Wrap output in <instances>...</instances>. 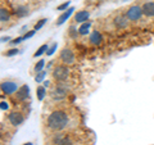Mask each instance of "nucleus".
Here are the masks:
<instances>
[{
  "label": "nucleus",
  "instance_id": "1",
  "mask_svg": "<svg viewBox=\"0 0 154 145\" xmlns=\"http://www.w3.org/2000/svg\"><path fill=\"white\" fill-rule=\"evenodd\" d=\"M68 116H67L66 112L63 110H54V112H51L49 114V117L46 119V126L49 130L51 131H60V130H63L67 127V125H68Z\"/></svg>",
  "mask_w": 154,
  "mask_h": 145
},
{
  "label": "nucleus",
  "instance_id": "2",
  "mask_svg": "<svg viewBox=\"0 0 154 145\" xmlns=\"http://www.w3.org/2000/svg\"><path fill=\"white\" fill-rule=\"evenodd\" d=\"M53 77L57 81H66L69 77V68L66 64H59L53 69Z\"/></svg>",
  "mask_w": 154,
  "mask_h": 145
},
{
  "label": "nucleus",
  "instance_id": "3",
  "mask_svg": "<svg viewBox=\"0 0 154 145\" xmlns=\"http://www.w3.org/2000/svg\"><path fill=\"white\" fill-rule=\"evenodd\" d=\"M143 8L139 7V5H131L127 12H126V17L130 19V21H137V19H140L141 16H143Z\"/></svg>",
  "mask_w": 154,
  "mask_h": 145
},
{
  "label": "nucleus",
  "instance_id": "4",
  "mask_svg": "<svg viewBox=\"0 0 154 145\" xmlns=\"http://www.w3.org/2000/svg\"><path fill=\"white\" fill-rule=\"evenodd\" d=\"M18 90V86L14 81H3L2 82V91L7 95L16 94Z\"/></svg>",
  "mask_w": 154,
  "mask_h": 145
},
{
  "label": "nucleus",
  "instance_id": "5",
  "mask_svg": "<svg viewBox=\"0 0 154 145\" xmlns=\"http://www.w3.org/2000/svg\"><path fill=\"white\" fill-rule=\"evenodd\" d=\"M59 58H60V60L63 62L64 64L75 63V54H73V51H72L71 49H68V48H64V49L60 51Z\"/></svg>",
  "mask_w": 154,
  "mask_h": 145
},
{
  "label": "nucleus",
  "instance_id": "6",
  "mask_svg": "<svg viewBox=\"0 0 154 145\" xmlns=\"http://www.w3.org/2000/svg\"><path fill=\"white\" fill-rule=\"evenodd\" d=\"M50 96L53 98V100H62L67 96V89L64 86H55L53 91L50 93Z\"/></svg>",
  "mask_w": 154,
  "mask_h": 145
},
{
  "label": "nucleus",
  "instance_id": "7",
  "mask_svg": "<svg viewBox=\"0 0 154 145\" xmlns=\"http://www.w3.org/2000/svg\"><path fill=\"white\" fill-rule=\"evenodd\" d=\"M23 116L22 113H19V112H12V113H9L8 116V121L11 122V125H13V126H21V125L23 123Z\"/></svg>",
  "mask_w": 154,
  "mask_h": 145
},
{
  "label": "nucleus",
  "instance_id": "8",
  "mask_svg": "<svg viewBox=\"0 0 154 145\" xmlns=\"http://www.w3.org/2000/svg\"><path fill=\"white\" fill-rule=\"evenodd\" d=\"M28 91H30L28 86H27V85H22L21 88L17 90V93H16V98H17V100H19V101L26 100V98L28 96Z\"/></svg>",
  "mask_w": 154,
  "mask_h": 145
},
{
  "label": "nucleus",
  "instance_id": "9",
  "mask_svg": "<svg viewBox=\"0 0 154 145\" xmlns=\"http://www.w3.org/2000/svg\"><path fill=\"white\" fill-rule=\"evenodd\" d=\"M73 11H75V8L73 7H71V8H68L66 12H63L60 14L59 17H58V19H57V25L58 26H60V25H63V23L68 19L71 16H72V13H73Z\"/></svg>",
  "mask_w": 154,
  "mask_h": 145
},
{
  "label": "nucleus",
  "instance_id": "10",
  "mask_svg": "<svg viewBox=\"0 0 154 145\" xmlns=\"http://www.w3.org/2000/svg\"><path fill=\"white\" fill-rule=\"evenodd\" d=\"M89 17H90V13L88 11H80L75 14V21L77 23H84V22L88 21Z\"/></svg>",
  "mask_w": 154,
  "mask_h": 145
},
{
  "label": "nucleus",
  "instance_id": "11",
  "mask_svg": "<svg viewBox=\"0 0 154 145\" xmlns=\"http://www.w3.org/2000/svg\"><path fill=\"white\" fill-rule=\"evenodd\" d=\"M141 8H143V13L145 14L146 17H154V3L153 2L145 3Z\"/></svg>",
  "mask_w": 154,
  "mask_h": 145
},
{
  "label": "nucleus",
  "instance_id": "12",
  "mask_svg": "<svg viewBox=\"0 0 154 145\" xmlns=\"http://www.w3.org/2000/svg\"><path fill=\"white\" fill-rule=\"evenodd\" d=\"M103 41V36L99 31H93L90 35V42L93 45H100Z\"/></svg>",
  "mask_w": 154,
  "mask_h": 145
},
{
  "label": "nucleus",
  "instance_id": "13",
  "mask_svg": "<svg viewBox=\"0 0 154 145\" xmlns=\"http://www.w3.org/2000/svg\"><path fill=\"white\" fill-rule=\"evenodd\" d=\"M128 21L130 19L126 16H117L114 18V25L117 26L118 28H125L128 25Z\"/></svg>",
  "mask_w": 154,
  "mask_h": 145
},
{
  "label": "nucleus",
  "instance_id": "14",
  "mask_svg": "<svg viewBox=\"0 0 154 145\" xmlns=\"http://www.w3.org/2000/svg\"><path fill=\"white\" fill-rule=\"evenodd\" d=\"M14 13H16V16L18 18H23L30 14V9H28L26 5H19L16 8V11H14Z\"/></svg>",
  "mask_w": 154,
  "mask_h": 145
},
{
  "label": "nucleus",
  "instance_id": "15",
  "mask_svg": "<svg viewBox=\"0 0 154 145\" xmlns=\"http://www.w3.org/2000/svg\"><path fill=\"white\" fill-rule=\"evenodd\" d=\"M90 27H91V22H84L82 25L80 26V28H79V33L81 36L88 35L89 31H90Z\"/></svg>",
  "mask_w": 154,
  "mask_h": 145
},
{
  "label": "nucleus",
  "instance_id": "16",
  "mask_svg": "<svg viewBox=\"0 0 154 145\" xmlns=\"http://www.w3.org/2000/svg\"><path fill=\"white\" fill-rule=\"evenodd\" d=\"M9 18H11V14H9L8 9L7 8H2V9H0V21L4 23V22H8Z\"/></svg>",
  "mask_w": 154,
  "mask_h": 145
},
{
  "label": "nucleus",
  "instance_id": "17",
  "mask_svg": "<svg viewBox=\"0 0 154 145\" xmlns=\"http://www.w3.org/2000/svg\"><path fill=\"white\" fill-rule=\"evenodd\" d=\"M36 94H37V99L38 100H42L46 95V88L45 86H38L37 90H36Z\"/></svg>",
  "mask_w": 154,
  "mask_h": 145
},
{
  "label": "nucleus",
  "instance_id": "18",
  "mask_svg": "<svg viewBox=\"0 0 154 145\" xmlns=\"http://www.w3.org/2000/svg\"><path fill=\"white\" fill-rule=\"evenodd\" d=\"M48 49H49V46H48L46 44H44V45H41L38 49L36 50V53L33 54V58H37V57H41L44 53H46L48 51Z\"/></svg>",
  "mask_w": 154,
  "mask_h": 145
},
{
  "label": "nucleus",
  "instance_id": "19",
  "mask_svg": "<svg viewBox=\"0 0 154 145\" xmlns=\"http://www.w3.org/2000/svg\"><path fill=\"white\" fill-rule=\"evenodd\" d=\"M45 76H46V72H44V71L37 72L36 76H35V81H36V82H38V84H40V82H44Z\"/></svg>",
  "mask_w": 154,
  "mask_h": 145
},
{
  "label": "nucleus",
  "instance_id": "20",
  "mask_svg": "<svg viewBox=\"0 0 154 145\" xmlns=\"http://www.w3.org/2000/svg\"><path fill=\"white\" fill-rule=\"evenodd\" d=\"M44 66H45V60H44V59H40V60H38L37 63L35 64V72H36V73H37V72H40V71H42Z\"/></svg>",
  "mask_w": 154,
  "mask_h": 145
},
{
  "label": "nucleus",
  "instance_id": "21",
  "mask_svg": "<svg viewBox=\"0 0 154 145\" xmlns=\"http://www.w3.org/2000/svg\"><path fill=\"white\" fill-rule=\"evenodd\" d=\"M46 21H48L46 18H42V19H40V21H38V22L36 23V25H35V27H33V30H35V31H38V30H40V28H41V27H42V26H44L45 23H46Z\"/></svg>",
  "mask_w": 154,
  "mask_h": 145
},
{
  "label": "nucleus",
  "instance_id": "22",
  "mask_svg": "<svg viewBox=\"0 0 154 145\" xmlns=\"http://www.w3.org/2000/svg\"><path fill=\"white\" fill-rule=\"evenodd\" d=\"M57 42H54V44H53L50 48H49V49H48V51H46V55H53V54H54V51L57 50Z\"/></svg>",
  "mask_w": 154,
  "mask_h": 145
},
{
  "label": "nucleus",
  "instance_id": "23",
  "mask_svg": "<svg viewBox=\"0 0 154 145\" xmlns=\"http://www.w3.org/2000/svg\"><path fill=\"white\" fill-rule=\"evenodd\" d=\"M68 7H69V2H66L63 4H60V5H58L57 11H64V9H68Z\"/></svg>",
  "mask_w": 154,
  "mask_h": 145
},
{
  "label": "nucleus",
  "instance_id": "24",
  "mask_svg": "<svg viewBox=\"0 0 154 145\" xmlns=\"http://www.w3.org/2000/svg\"><path fill=\"white\" fill-rule=\"evenodd\" d=\"M77 33H79V30H76L75 26H71L69 27V35H71V37H76Z\"/></svg>",
  "mask_w": 154,
  "mask_h": 145
},
{
  "label": "nucleus",
  "instance_id": "25",
  "mask_svg": "<svg viewBox=\"0 0 154 145\" xmlns=\"http://www.w3.org/2000/svg\"><path fill=\"white\" fill-rule=\"evenodd\" d=\"M18 49H11V50H8L7 53H5V55L7 57H13V55H16V54H18Z\"/></svg>",
  "mask_w": 154,
  "mask_h": 145
},
{
  "label": "nucleus",
  "instance_id": "26",
  "mask_svg": "<svg viewBox=\"0 0 154 145\" xmlns=\"http://www.w3.org/2000/svg\"><path fill=\"white\" fill-rule=\"evenodd\" d=\"M22 40H25V39H23V36H22V37H16V39H13L11 42H12L13 45H18L19 42H22Z\"/></svg>",
  "mask_w": 154,
  "mask_h": 145
},
{
  "label": "nucleus",
  "instance_id": "27",
  "mask_svg": "<svg viewBox=\"0 0 154 145\" xmlns=\"http://www.w3.org/2000/svg\"><path fill=\"white\" fill-rule=\"evenodd\" d=\"M35 32H36L35 30H32V31H30V32H27L26 35L23 36V39H25V40H26V39H30V37H32L33 35H35Z\"/></svg>",
  "mask_w": 154,
  "mask_h": 145
},
{
  "label": "nucleus",
  "instance_id": "28",
  "mask_svg": "<svg viewBox=\"0 0 154 145\" xmlns=\"http://www.w3.org/2000/svg\"><path fill=\"white\" fill-rule=\"evenodd\" d=\"M0 107H2V110H7L8 109V104H7V101H2V103H0Z\"/></svg>",
  "mask_w": 154,
  "mask_h": 145
},
{
  "label": "nucleus",
  "instance_id": "29",
  "mask_svg": "<svg viewBox=\"0 0 154 145\" xmlns=\"http://www.w3.org/2000/svg\"><path fill=\"white\" fill-rule=\"evenodd\" d=\"M8 40H11V37H8V36H7V37H2V41H3V42H5V41H8Z\"/></svg>",
  "mask_w": 154,
  "mask_h": 145
},
{
  "label": "nucleus",
  "instance_id": "30",
  "mask_svg": "<svg viewBox=\"0 0 154 145\" xmlns=\"http://www.w3.org/2000/svg\"><path fill=\"white\" fill-rule=\"evenodd\" d=\"M44 86L48 88V86H49V81H44Z\"/></svg>",
  "mask_w": 154,
  "mask_h": 145
},
{
  "label": "nucleus",
  "instance_id": "31",
  "mask_svg": "<svg viewBox=\"0 0 154 145\" xmlns=\"http://www.w3.org/2000/svg\"><path fill=\"white\" fill-rule=\"evenodd\" d=\"M23 145H32V143H26V144H23Z\"/></svg>",
  "mask_w": 154,
  "mask_h": 145
}]
</instances>
